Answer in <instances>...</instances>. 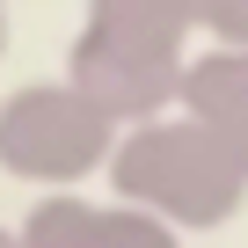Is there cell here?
Instances as JSON below:
<instances>
[{
	"label": "cell",
	"instance_id": "2",
	"mask_svg": "<svg viewBox=\"0 0 248 248\" xmlns=\"http://www.w3.org/2000/svg\"><path fill=\"white\" fill-rule=\"evenodd\" d=\"M109 175H117L124 204H139V212H154L168 226H219L248 190V161L190 117L132 124L109 146Z\"/></svg>",
	"mask_w": 248,
	"mask_h": 248
},
{
	"label": "cell",
	"instance_id": "4",
	"mask_svg": "<svg viewBox=\"0 0 248 248\" xmlns=\"http://www.w3.org/2000/svg\"><path fill=\"white\" fill-rule=\"evenodd\" d=\"M183 117L204 124L212 139H226L241 161H248V44H226L197 66H183Z\"/></svg>",
	"mask_w": 248,
	"mask_h": 248
},
{
	"label": "cell",
	"instance_id": "3",
	"mask_svg": "<svg viewBox=\"0 0 248 248\" xmlns=\"http://www.w3.org/2000/svg\"><path fill=\"white\" fill-rule=\"evenodd\" d=\"M117 146V124L73 88V80H44V88H15L0 102V168L22 183H80L88 168H102Z\"/></svg>",
	"mask_w": 248,
	"mask_h": 248
},
{
	"label": "cell",
	"instance_id": "6",
	"mask_svg": "<svg viewBox=\"0 0 248 248\" xmlns=\"http://www.w3.org/2000/svg\"><path fill=\"white\" fill-rule=\"evenodd\" d=\"M95 248H175V226L139 212V204H117L95 219Z\"/></svg>",
	"mask_w": 248,
	"mask_h": 248
},
{
	"label": "cell",
	"instance_id": "7",
	"mask_svg": "<svg viewBox=\"0 0 248 248\" xmlns=\"http://www.w3.org/2000/svg\"><path fill=\"white\" fill-rule=\"evenodd\" d=\"M183 22H204L219 37H248V0H175Z\"/></svg>",
	"mask_w": 248,
	"mask_h": 248
},
{
	"label": "cell",
	"instance_id": "5",
	"mask_svg": "<svg viewBox=\"0 0 248 248\" xmlns=\"http://www.w3.org/2000/svg\"><path fill=\"white\" fill-rule=\"evenodd\" d=\"M95 204L88 197H73V190H59V197H44L30 219H22V233H15V248H95Z\"/></svg>",
	"mask_w": 248,
	"mask_h": 248
},
{
	"label": "cell",
	"instance_id": "8",
	"mask_svg": "<svg viewBox=\"0 0 248 248\" xmlns=\"http://www.w3.org/2000/svg\"><path fill=\"white\" fill-rule=\"evenodd\" d=\"M0 51H8V8H0Z\"/></svg>",
	"mask_w": 248,
	"mask_h": 248
},
{
	"label": "cell",
	"instance_id": "1",
	"mask_svg": "<svg viewBox=\"0 0 248 248\" xmlns=\"http://www.w3.org/2000/svg\"><path fill=\"white\" fill-rule=\"evenodd\" d=\"M183 8L175 0H95L88 30L73 44V88L117 124V117H161L183 88Z\"/></svg>",
	"mask_w": 248,
	"mask_h": 248
},
{
	"label": "cell",
	"instance_id": "9",
	"mask_svg": "<svg viewBox=\"0 0 248 248\" xmlns=\"http://www.w3.org/2000/svg\"><path fill=\"white\" fill-rule=\"evenodd\" d=\"M0 248H15V233H8V226H0Z\"/></svg>",
	"mask_w": 248,
	"mask_h": 248
}]
</instances>
